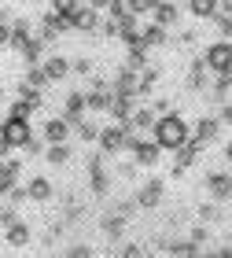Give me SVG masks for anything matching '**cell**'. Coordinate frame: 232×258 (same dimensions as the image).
Wrapping results in <instances>:
<instances>
[{
	"instance_id": "obj_40",
	"label": "cell",
	"mask_w": 232,
	"mask_h": 258,
	"mask_svg": "<svg viewBox=\"0 0 232 258\" xmlns=\"http://www.w3.org/2000/svg\"><path fill=\"white\" fill-rule=\"evenodd\" d=\"M225 155H228V159H232V140H228V148H225Z\"/></svg>"
},
{
	"instance_id": "obj_31",
	"label": "cell",
	"mask_w": 232,
	"mask_h": 258,
	"mask_svg": "<svg viewBox=\"0 0 232 258\" xmlns=\"http://www.w3.org/2000/svg\"><path fill=\"white\" fill-rule=\"evenodd\" d=\"M118 254H122V258H136V254H144V251H140V247H136V243H125V247H122Z\"/></svg>"
},
{
	"instance_id": "obj_20",
	"label": "cell",
	"mask_w": 232,
	"mask_h": 258,
	"mask_svg": "<svg viewBox=\"0 0 232 258\" xmlns=\"http://www.w3.org/2000/svg\"><path fill=\"white\" fill-rule=\"evenodd\" d=\"M188 11L195 19H214L217 15V0H188Z\"/></svg>"
},
{
	"instance_id": "obj_1",
	"label": "cell",
	"mask_w": 232,
	"mask_h": 258,
	"mask_svg": "<svg viewBox=\"0 0 232 258\" xmlns=\"http://www.w3.org/2000/svg\"><path fill=\"white\" fill-rule=\"evenodd\" d=\"M151 140H155L162 151H173V148H181L184 140H188V125H184L181 114L166 111V114H159V118H155V125H151Z\"/></svg>"
},
{
	"instance_id": "obj_34",
	"label": "cell",
	"mask_w": 232,
	"mask_h": 258,
	"mask_svg": "<svg viewBox=\"0 0 232 258\" xmlns=\"http://www.w3.org/2000/svg\"><path fill=\"white\" fill-rule=\"evenodd\" d=\"M118 173H122V177H129V181H133V173H136V166H133V162H122V166H118Z\"/></svg>"
},
{
	"instance_id": "obj_32",
	"label": "cell",
	"mask_w": 232,
	"mask_h": 258,
	"mask_svg": "<svg viewBox=\"0 0 232 258\" xmlns=\"http://www.w3.org/2000/svg\"><path fill=\"white\" fill-rule=\"evenodd\" d=\"M217 122H221V125H232V103H225V107H221V114H217Z\"/></svg>"
},
{
	"instance_id": "obj_4",
	"label": "cell",
	"mask_w": 232,
	"mask_h": 258,
	"mask_svg": "<svg viewBox=\"0 0 232 258\" xmlns=\"http://www.w3.org/2000/svg\"><path fill=\"white\" fill-rule=\"evenodd\" d=\"M0 137L8 140V148H22L26 140L33 137L30 129V118H19V114H8L4 122H0Z\"/></svg>"
},
{
	"instance_id": "obj_38",
	"label": "cell",
	"mask_w": 232,
	"mask_h": 258,
	"mask_svg": "<svg viewBox=\"0 0 232 258\" xmlns=\"http://www.w3.org/2000/svg\"><path fill=\"white\" fill-rule=\"evenodd\" d=\"M8 151H11V148H8V140H4V137H0V159H4V155H8Z\"/></svg>"
},
{
	"instance_id": "obj_37",
	"label": "cell",
	"mask_w": 232,
	"mask_h": 258,
	"mask_svg": "<svg viewBox=\"0 0 232 258\" xmlns=\"http://www.w3.org/2000/svg\"><path fill=\"white\" fill-rule=\"evenodd\" d=\"M85 4H89L92 11H107V0H85Z\"/></svg>"
},
{
	"instance_id": "obj_26",
	"label": "cell",
	"mask_w": 232,
	"mask_h": 258,
	"mask_svg": "<svg viewBox=\"0 0 232 258\" xmlns=\"http://www.w3.org/2000/svg\"><path fill=\"white\" fill-rule=\"evenodd\" d=\"M52 11H59V15H74L78 0H52Z\"/></svg>"
},
{
	"instance_id": "obj_23",
	"label": "cell",
	"mask_w": 232,
	"mask_h": 258,
	"mask_svg": "<svg viewBox=\"0 0 232 258\" xmlns=\"http://www.w3.org/2000/svg\"><path fill=\"white\" fill-rule=\"evenodd\" d=\"M217 37H221V41H228L232 37V15H225V11H217Z\"/></svg>"
},
{
	"instance_id": "obj_3",
	"label": "cell",
	"mask_w": 232,
	"mask_h": 258,
	"mask_svg": "<svg viewBox=\"0 0 232 258\" xmlns=\"http://www.w3.org/2000/svg\"><path fill=\"white\" fill-rule=\"evenodd\" d=\"M203 63H206L210 74H228V70H232V41H221V37H217L210 48H206Z\"/></svg>"
},
{
	"instance_id": "obj_22",
	"label": "cell",
	"mask_w": 232,
	"mask_h": 258,
	"mask_svg": "<svg viewBox=\"0 0 232 258\" xmlns=\"http://www.w3.org/2000/svg\"><path fill=\"white\" fill-rule=\"evenodd\" d=\"M100 225H103V232H107V236H111V240H122V229H125V218H122V214H107V218H103V221H100Z\"/></svg>"
},
{
	"instance_id": "obj_17",
	"label": "cell",
	"mask_w": 232,
	"mask_h": 258,
	"mask_svg": "<svg viewBox=\"0 0 232 258\" xmlns=\"http://www.w3.org/2000/svg\"><path fill=\"white\" fill-rule=\"evenodd\" d=\"M30 199H37V203H44V199H52V181L48 177H33L30 188H26Z\"/></svg>"
},
{
	"instance_id": "obj_25",
	"label": "cell",
	"mask_w": 232,
	"mask_h": 258,
	"mask_svg": "<svg viewBox=\"0 0 232 258\" xmlns=\"http://www.w3.org/2000/svg\"><path fill=\"white\" fill-rule=\"evenodd\" d=\"M26 85H33V89H44V85H48V78H44L41 67H33L30 74H26Z\"/></svg>"
},
{
	"instance_id": "obj_35",
	"label": "cell",
	"mask_w": 232,
	"mask_h": 258,
	"mask_svg": "<svg viewBox=\"0 0 232 258\" xmlns=\"http://www.w3.org/2000/svg\"><path fill=\"white\" fill-rule=\"evenodd\" d=\"M188 240H192V243H206V229H192Z\"/></svg>"
},
{
	"instance_id": "obj_18",
	"label": "cell",
	"mask_w": 232,
	"mask_h": 258,
	"mask_svg": "<svg viewBox=\"0 0 232 258\" xmlns=\"http://www.w3.org/2000/svg\"><path fill=\"white\" fill-rule=\"evenodd\" d=\"M125 125H129V129H151V125H155V111H151V107H140V111H136V107H133V114H129V122H125Z\"/></svg>"
},
{
	"instance_id": "obj_36",
	"label": "cell",
	"mask_w": 232,
	"mask_h": 258,
	"mask_svg": "<svg viewBox=\"0 0 232 258\" xmlns=\"http://www.w3.org/2000/svg\"><path fill=\"white\" fill-rule=\"evenodd\" d=\"M8 33H11V26H8L4 19H0V48H4V44H8Z\"/></svg>"
},
{
	"instance_id": "obj_12",
	"label": "cell",
	"mask_w": 232,
	"mask_h": 258,
	"mask_svg": "<svg viewBox=\"0 0 232 258\" xmlns=\"http://www.w3.org/2000/svg\"><path fill=\"white\" fill-rule=\"evenodd\" d=\"M81 111H85V96H81V92H70V96H66V103H63V118L74 125V122L81 118Z\"/></svg>"
},
{
	"instance_id": "obj_29",
	"label": "cell",
	"mask_w": 232,
	"mask_h": 258,
	"mask_svg": "<svg viewBox=\"0 0 232 258\" xmlns=\"http://www.w3.org/2000/svg\"><path fill=\"white\" fill-rule=\"evenodd\" d=\"M11 221H19V214H15V207H4V210H0V225H11Z\"/></svg>"
},
{
	"instance_id": "obj_13",
	"label": "cell",
	"mask_w": 232,
	"mask_h": 258,
	"mask_svg": "<svg viewBox=\"0 0 232 258\" xmlns=\"http://www.w3.org/2000/svg\"><path fill=\"white\" fill-rule=\"evenodd\" d=\"M8 243H11V247H26V243H30V229H26V221H11V225H8Z\"/></svg>"
},
{
	"instance_id": "obj_8",
	"label": "cell",
	"mask_w": 232,
	"mask_h": 258,
	"mask_svg": "<svg viewBox=\"0 0 232 258\" xmlns=\"http://www.w3.org/2000/svg\"><path fill=\"white\" fill-rule=\"evenodd\" d=\"M41 137L48 140V144H66V140H70V122H66V118H52V122H44Z\"/></svg>"
},
{
	"instance_id": "obj_10",
	"label": "cell",
	"mask_w": 232,
	"mask_h": 258,
	"mask_svg": "<svg viewBox=\"0 0 232 258\" xmlns=\"http://www.w3.org/2000/svg\"><path fill=\"white\" fill-rule=\"evenodd\" d=\"M41 70H44V78H48V81H63L66 74H70V59H63V55H52L48 63H41Z\"/></svg>"
},
{
	"instance_id": "obj_28",
	"label": "cell",
	"mask_w": 232,
	"mask_h": 258,
	"mask_svg": "<svg viewBox=\"0 0 232 258\" xmlns=\"http://www.w3.org/2000/svg\"><path fill=\"white\" fill-rule=\"evenodd\" d=\"M70 74H81V78H85V74H92V59H78V63L70 67Z\"/></svg>"
},
{
	"instance_id": "obj_21",
	"label": "cell",
	"mask_w": 232,
	"mask_h": 258,
	"mask_svg": "<svg viewBox=\"0 0 232 258\" xmlns=\"http://www.w3.org/2000/svg\"><path fill=\"white\" fill-rule=\"evenodd\" d=\"M44 159H48L52 166H63V162L70 159V140H66V144H48V151H44Z\"/></svg>"
},
{
	"instance_id": "obj_27",
	"label": "cell",
	"mask_w": 232,
	"mask_h": 258,
	"mask_svg": "<svg viewBox=\"0 0 232 258\" xmlns=\"http://www.w3.org/2000/svg\"><path fill=\"white\" fill-rule=\"evenodd\" d=\"M199 218L206 221V225H210V221H217L221 214H217V207H214V203H203V207H199Z\"/></svg>"
},
{
	"instance_id": "obj_14",
	"label": "cell",
	"mask_w": 232,
	"mask_h": 258,
	"mask_svg": "<svg viewBox=\"0 0 232 258\" xmlns=\"http://www.w3.org/2000/svg\"><path fill=\"white\" fill-rule=\"evenodd\" d=\"M111 96H114V92H111L107 85L96 89L92 96H85V111H107V107H111Z\"/></svg>"
},
{
	"instance_id": "obj_5",
	"label": "cell",
	"mask_w": 232,
	"mask_h": 258,
	"mask_svg": "<svg viewBox=\"0 0 232 258\" xmlns=\"http://www.w3.org/2000/svg\"><path fill=\"white\" fill-rule=\"evenodd\" d=\"M151 22L155 26H173V22H177V4H173V0H151Z\"/></svg>"
},
{
	"instance_id": "obj_19",
	"label": "cell",
	"mask_w": 232,
	"mask_h": 258,
	"mask_svg": "<svg viewBox=\"0 0 232 258\" xmlns=\"http://www.w3.org/2000/svg\"><path fill=\"white\" fill-rule=\"evenodd\" d=\"M114 92H129V96H136V92H140L136 70H122V74H118V81H114Z\"/></svg>"
},
{
	"instance_id": "obj_39",
	"label": "cell",
	"mask_w": 232,
	"mask_h": 258,
	"mask_svg": "<svg viewBox=\"0 0 232 258\" xmlns=\"http://www.w3.org/2000/svg\"><path fill=\"white\" fill-rule=\"evenodd\" d=\"M4 192H8V181H4V177H0V199H4Z\"/></svg>"
},
{
	"instance_id": "obj_16",
	"label": "cell",
	"mask_w": 232,
	"mask_h": 258,
	"mask_svg": "<svg viewBox=\"0 0 232 258\" xmlns=\"http://www.w3.org/2000/svg\"><path fill=\"white\" fill-rule=\"evenodd\" d=\"M217 129H221V122H217V118H203L199 125H195V137H192V140H199V144H210V140L217 137Z\"/></svg>"
},
{
	"instance_id": "obj_33",
	"label": "cell",
	"mask_w": 232,
	"mask_h": 258,
	"mask_svg": "<svg viewBox=\"0 0 232 258\" xmlns=\"http://www.w3.org/2000/svg\"><path fill=\"white\" fill-rule=\"evenodd\" d=\"M66 254H74V258H89V254H92V247H85V243H78V247H70Z\"/></svg>"
},
{
	"instance_id": "obj_7",
	"label": "cell",
	"mask_w": 232,
	"mask_h": 258,
	"mask_svg": "<svg viewBox=\"0 0 232 258\" xmlns=\"http://www.w3.org/2000/svg\"><path fill=\"white\" fill-rule=\"evenodd\" d=\"M70 26L81 30V33H96V30H100V11H92L89 4H85V8H78L74 15H70Z\"/></svg>"
},
{
	"instance_id": "obj_30",
	"label": "cell",
	"mask_w": 232,
	"mask_h": 258,
	"mask_svg": "<svg viewBox=\"0 0 232 258\" xmlns=\"http://www.w3.org/2000/svg\"><path fill=\"white\" fill-rule=\"evenodd\" d=\"M151 111H155V118H159V114H166L170 111V100H151Z\"/></svg>"
},
{
	"instance_id": "obj_24",
	"label": "cell",
	"mask_w": 232,
	"mask_h": 258,
	"mask_svg": "<svg viewBox=\"0 0 232 258\" xmlns=\"http://www.w3.org/2000/svg\"><path fill=\"white\" fill-rule=\"evenodd\" d=\"M74 129H78V137H81V140H96V133H100V129L92 125V122H85V118H78Z\"/></svg>"
},
{
	"instance_id": "obj_15",
	"label": "cell",
	"mask_w": 232,
	"mask_h": 258,
	"mask_svg": "<svg viewBox=\"0 0 232 258\" xmlns=\"http://www.w3.org/2000/svg\"><path fill=\"white\" fill-rule=\"evenodd\" d=\"M140 44H144V48L166 44V26H155V22H151V26H144V30H140Z\"/></svg>"
},
{
	"instance_id": "obj_2",
	"label": "cell",
	"mask_w": 232,
	"mask_h": 258,
	"mask_svg": "<svg viewBox=\"0 0 232 258\" xmlns=\"http://www.w3.org/2000/svg\"><path fill=\"white\" fill-rule=\"evenodd\" d=\"M129 133H133V129L125 125V122H114V125H107V129H100V133H96L100 151H103V155H118V151H125Z\"/></svg>"
},
{
	"instance_id": "obj_6",
	"label": "cell",
	"mask_w": 232,
	"mask_h": 258,
	"mask_svg": "<svg viewBox=\"0 0 232 258\" xmlns=\"http://www.w3.org/2000/svg\"><path fill=\"white\" fill-rule=\"evenodd\" d=\"M89 184H92V196H107L111 192V177L103 173V159L100 155L89 162Z\"/></svg>"
},
{
	"instance_id": "obj_11",
	"label": "cell",
	"mask_w": 232,
	"mask_h": 258,
	"mask_svg": "<svg viewBox=\"0 0 232 258\" xmlns=\"http://www.w3.org/2000/svg\"><path fill=\"white\" fill-rule=\"evenodd\" d=\"M206 188H210L214 199H228L232 196V177L228 173H210V177H206Z\"/></svg>"
},
{
	"instance_id": "obj_9",
	"label": "cell",
	"mask_w": 232,
	"mask_h": 258,
	"mask_svg": "<svg viewBox=\"0 0 232 258\" xmlns=\"http://www.w3.org/2000/svg\"><path fill=\"white\" fill-rule=\"evenodd\" d=\"M159 199H162V177H151L140 192H136V207L151 210V207H159Z\"/></svg>"
}]
</instances>
